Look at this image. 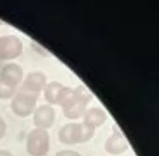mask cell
<instances>
[{"mask_svg":"<svg viewBox=\"0 0 159 156\" xmlns=\"http://www.w3.org/2000/svg\"><path fill=\"white\" fill-rule=\"evenodd\" d=\"M7 131V124L5 120L0 116V140L4 137Z\"/></svg>","mask_w":159,"mask_h":156,"instance_id":"cell-14","label":"cell"},{"mask_svg":"<svg viewBox=\"0 0 159 156\" xmlns=\"http://www.w3.org/2000/svg\"><path fill=\"white\" fill-rule=\"evenodd\" d=\"M23 75L22 67L14 62L6 64L0 69V78L16 87L22 82Z\"/></svg>","mask_w":159,"mask_h":156,"instance_id":"cell-9","label":"cell"},{"mask_svg":"<svg viewBox=\"0 0 159 156\" xmlns=\"http://www.w3.org/2000/svg\"><path fill=\"white\" fill-rule=\"evenodd\" d=\"M91 99V94L81 86L74 90L63 87L57 104L62 107L63 114L66 117L75 119L84 115L87 104Z\"/></svg>","mask_w":159,"mask_h":156,"instance_id":"cell-1","label":"cell"},{"mask_svg":"<svg viewBox=\"0 0 159 156\" xmlns=\"http://www.w3.org/2000/svg\"><path fill=\"white\" fill-rule=\"evenodd\" d=\"M55 156H81L78 152L71 150H63L56 153Z\"/></svg>","mask_w":159,"mask_h":156,"instance_id":"cell-13","label":"cell"},{"mask_svg":"<svg viewBox=\"0 0 159 156\" xmlns=\"http://www.w3.org/2000/svg\"><path fill=\"white\" fill-rule=\"evenodd\" d=\"M50 149V137L46 130L36 128L29 132L26 151L30 156H45Z\"/></svg>","mask_w":159,"mask_h":156,"instance_id":"cell-2","label":"cell"},{"mask_svg":"<svg viewBox=\"0 0 159 156\" xmlns=\"http://www.w3.org/2000/svg\"><path fill=\"white\" fill-rule=\"evenodd\" d=\"M63 85L57 82H52L44 87V97L51 104H57Z\"/></svg>","mask_w":159,"mask_h":156,"instance_id":"cell-11","label":"cell"},{"mask_svg":"<svg viewBox=\"0 0 159 156\" xmlns=\"http://www.w3.org/2000/svg\"><path fill=\"white\" fill-rule=\"evenodd\" d=\"M83 122L96 128L102 125L107 119L105 112L100 108H91L84 112Z\"/></svg>","mask_w":159,"mask_h":156,"instance_id":"cell-10","label":"cell"},{"mask_svg":"<svg viewBox=\"0 0 159 156\" xmlns=\"http://www.w3.org/2000/svg\"><path fill=\"white\" fill-rule=\"evenodd\" d=\"M104 149L111 155H120L128 150L129 145L122 134L114 129L112 134L107 138L104 144Z\"/></svg>","mask_w":159,"mask_h":156,"instance_id":"cell-7","label":"cell"},{"mask_svg":"<svg viewBox=\"0 0 159 156\" xmlns=\"http://www.w3.org/2000/svg\"><path fill=\"white\" fill-rule=\"evenodd\" d=\"M0 156H14L12 154L7 150H0Z\"/></svg>","mask_w":159,"mask_h":156,"instance_id":"cell-15","label":"cell"},{"mask_svg":"<svg viewBox=\"0 0 159 156\" xmlns=\"http://www.w3.org/2000/svg\"><path fill=\"white\" fill-rule=\"evenodd\" d=\"M3 24H4V22L1 19H0V26H2Z\"/></svg>","mask_w":159,"mask_h":156,"instance_id":"cell-16","label":"cell"},{"mask_svg":"<svg viewBox=\"0 0 159 156\" xmlns=\"http://www.w3.org/2000/svg\"><path fill=\"white\" fill-rule=\"evenodd\" d=\"M54 109L48 105H43L34 112L33 122L36 128L46 130L53 125L55 114Z\"/></svg>","mask_w":159,"mask_h":156,"instance_id":"cell-5","label":"cell"},{"mask_svg":"<svg viewBox=\"0 0 159 156\" xmlns=\"http://www.w3.org/2000/svg\"><path fill=\"white\" fill-rule=\"evenodd\" d=\"M38 95L19 90L11 99L12 112L20 117H26L35 110Z\"/></svg>","mask_w":159,"mask_h":156,"instance_id":"cell-3","label":"cell"},{"mask_svg":"<svg viewBox=\"0 0 159 156\" xmlns=\"http://www.w3.org/2000/svg\"><path fill=\"white\" fill-rule=\"evenodd\" d=\"M17 87L0 78V99H12L16 94Z\"/></svg>","mask_w":159,"mask_h":156,"instance_id":"cell-12","label":"cell"},{"mask_svg":"<svg viewBox=\"0 0 159 156\" xmlns=\"http://www.w3.org/2000/svg\"><path fill=\"white\" fill-rule=\"evenodd\" d=\"M46 77L40 72L29 73L22 82L20 90L39 95V92L44 89Z\"/></svg>","mask_w":159,"mask_h":156,"instance_id":"cell-6","label":"cell"},{"mask_svg":"<svg viewBox=\"0 0 159 156\" xmlns=\"http://www.w3.org/2000/svg\"><path fill=\"white\" fill-rule=\"evenodd\" d=\"M58 139L65 144H81V124L70 123L63 125L58 132Z\"/></svg>","mask_w":159,"mask_h":156,"instance_id":"cell-8","label":"cell"},{"mask_svg":"<svg viewBox=\"0 0 159 156\" xmlns=\"http://www.w3.org/2000/svg\"><path fill=\"white\" fill-rule=\"evenodd\" d=\"M23 51L22 41L14 35L0 36V62L9 61L19 57Z\"/></svg>","mask_w":159,"mask_h":156,"instance_id":"cell-4","label":"cell"}]
</instances>
